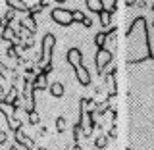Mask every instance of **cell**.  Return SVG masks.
Here are the masks:
<instances>
[{"label":"cell","instance_id":"cb8c5ba5","mask_svg":"<svg viewBox=\"0 0 154 150\" xmlns=\"http://www.w3.org/2000/svg\"><path fill=\"white\" fill-rule=\"evenodd\" d=\"M79 137H81V125L75 123L73 125V141H75V144H77V141H79Z\"/></svg>","mask_w":154,"mask_h":150},{"label":"cell","instance_id":"277c9868","mask_svg":"<svg viewBox=\"0 0 154 150\" xmlns=\"http://www.w3.org/2000/svg\"><path fill=\"white\" fill-rule=\"evenodd\" d=\"M56 46V37L54 33H46L42 37V48H41V66L45 67L48 64H52V52Z\"/></svg>","mask_w":154,"mask_h":150},{"label":"cell","instance_id":"d4e9b609","mask_svg":"<svg viewBox=\"0 0 154 150\" xmlns=\"http://www.w3.org/2000/svg\"><path fill=\"white\" fill-rule=\"evenodd\" d=\"M38 121H41V118H38V114H37V112L29 115V123H31V125H37Z\"/></svg>","mask_w":154,"mask_h":150},{"label":"cell","instance_id":"3957f363","mask_svg":"<svg viewBox=\"0 0 154 150\" xmlns=\"http://www.w3.org/2000/svg\"><path fill=\"white\" fill-rule=\"evenodd\" d=\"M50 17H52V21L58 23L60 27H69V25H73V23H75V19H73V10L62 8V6L52 8V10H50Z\"/></svg>","mask_w":154,"mask_h":150},{"label":"cell","instance_id":"5b68a950","mask_svg":"<svg viewBox=\"0 0 154 150\" xmlns=\"http://www.w3.org/2000/svg\"><path fill=\"white\" fill-rule=\"evenodd\" d=\"M114 60V54L112 50H108V48H100V50H96L94 54V66H96V73L102 75L104 69L110 66V62Z\"/></svg>","mask_w":154,"mask_h":150},{"label":"cell","instance_id":"6da1fadb","mask_svg":"<svg viewBox=\"0 0 154 150\" xmlns=\"http://www.w3.org/2000/svg\"><path fill=\"white\" fill-rule=\"evenodd\" d=\"M150 60H154V50L148 35V23L143 16H139L125 31V62L129 66H137Z\"/></svg>","mask_w":154,"mask_h":150},{"label":"cell","instance_id":"30bf717a","mask_svg":"<svg viewBox=\"0 0 154 150\" xmlns=\"http://www.w3.org/2000/svg\"><path fill=\"white\" fill-rule=\"evenodd\" d=\"M14 137H16V144H17V146H23L25 150H33V146H35L33 139L25 137V133H23V131H16V133H14Z\"/></svg>","mask_w":154,"mask_h":150},{"label":"cell","instance_id":"7c38bea8","mask_svg":"<svg viewBox=\"0 0 154 150\" xmlns=\"http://www.w3.org/2000/svg\"><path fill=\"white\" fill-rule=\"evenodd\" d=\"M33 87H35V93L37 90H46V87H50V83H48V75L38 73L35 79H33Z\"/></svg>","mask_w":154,"mask_h":150},{"label":"cell","instance_id":"8d00e7d4","mask_svg":"<svg viewBox=\"0 0 154 150\" xmlns=\"http://www.w3.org/2000/svg\"><path fill=\"white\" fill-rule=\"evenodd\" d=\"M152 27H154V21H152Z\"/></svg>","mask_w":154,"mask_h":150},{"label":"cell","instance_id":"7a4b0ae2","mask_svg":"<svg viewBox=\"0 0 154 150\" xmlns=\"http://www.w3.org/2000/svg\"><path fill=\"white\" fill-rule=\"evenodd\" d=\"M16 112H17L16 104H10V102H6V100H0V114L6 118L10 131H14V133L21 131V119L16 118Z\"/></svg>","mask_w":154,"mask_h":150},{"label":"cell","instance_id":"83f0119b","mask_svg":"<svg viewBox=\"0 0 154 150\" xmlns=\"http://www.w3.org/2000/svg\"><path fill=\"white\" fill-rule=\"evenodd\" d=\"M6 98V90H4V85L0 83V100H4Z\"/></svg>","mask_w":154,"mask_h":150},{"label":"cell","instance_id":"5bb4252c","mask_svg":"<svg viewBox=\"0 0 154 150\" xmlns=\"http://www.w3.org/2000/svg\"><path fill=\"white\" fill-rule=\"evenodd\" d=\"M85 6L91 10L93 14H102L104 12V8H102V0H85Z\"/></svg>","mask_w":154,"mask_h":150},{"label":"cell","instance_id":"ac0fdd59","mask_svg":"<svg viewBox=\"0 0 154 150\" xmlns=\"http://www.w3.org/2000/svg\"><path fill=\"white\" fill-rule=\"evenodd\" d=\"M102 8H104V12H108L110 16L118 10V2L116 0H102Z\"/></svg>","mask_w":154,"mask_h":150},{"label":"cell","instance_id":"d6986e66","mask_svg":"<svg viewBox=\"0 0 154 150\" xmlns=\"http://www.w3.org/2000/svg\"><path fill=\"white\" fill-rule=\"evenodd\" d=\"M94 146L98 148V150L106 148V146H108V137H106V135H98V137L94 139Z\"/></svg>","mask_w":154,"mask_h":150},{"label":"cell","instance_id":"ba28073f","mask_svg":"<svg viewBox=\"0 0 154 150\" xmlns=\"http://www.w3.org/2000/svg\"><path fill=\"white\" fill-rule=\"evenodd\" d=\"M66 60L71 67H77V66L83 64V52H81L79 48H69L67 54H66Z\"/></svg>","mask_w":154,"mask_h":150},{"label":"cell","instance_id":"9a60e30c","mask_svg":"<svg viewBox=\"0 0 154 150\" xmlns=\"http://www.w3.org/2000/svg\"><path fill=\"white\" fill-rule=\"evenodd\" d=\"M48 90H50V94L54 96V98H62V94H64V85H62L60 81H54V83H50Z\"/></svg>","mask_w":154,"mask_h":150},{"label":"cell","instance_id":"8992f818","mask_svg":"<svg viewBox=\"0 0 154 150\" xmlns=\"http://www.w3.org/2000/svg\"><path fill=\"white\" fill-rule=\"evenodd\" d=\"M73 71H75V79H77V83H79L81 87H89V85H91L93 77H91V71L87 69L83 64L77 66V67H73Z\"/></svg>","mask_w":154,"mask_h":150},{"label":"cell","instance_id":"4dcf8cb0","mask_svg":"<svg viewBox=\"0 0 154 150\" xmlns=\"http://www.w3.org/2000/svg\"><path fill=\"white\" fill-rule=\"evenodd\" d=\"M110 137H112V139H116V137H118V129H116V127H112V129H110Z\"/></svg>","mask_w":154,"mask_h":150},{"label":"cell","instance_id":"44dd1931","mask_svg":"<svg viewBox=\"0 0 154 150\" xmlns=\"http://www.w3.org/2000/svg\"><path fill=\"white\" fill-rule=\"evenodd\" d=\"M56 129L60 133H64V129H66V118H64V115H58V118H56Z\"/></svg>","mask_w":154,"mask_h":150},{"label":"cell","instance_id":"836d02e7","mask_svg":"<svg viewBox=\"0 0 154 150\" xmlns=\"http://www.w3.org/2000/svg\"><path fill=\"white\" fill-rule=\"evenodd\" d=\"M150 10H152V12H154V2H152V4H150Z\"/></svg>","mask_w":154,"mask_h":150},{"label":"cell","instance_id":"f1b7e54d","mask_svg":"<svg viewBox=\"0 0 154 150\" xmlns=\"http://www.w3.org/2000/svg\"><path fill=\"white\" fill-rule=\"evenodd\" d=\"M83 25H85L87 29H89V27H93V19H89V17H87L85 21H83Z\"/></svg>","mask_w":154,"mask_h":150},{"label":"cell","instance_id":"ffe728a7","mask_svg":"<svg viewBox=\"0 0 154 150\" xmlns=\"http://www.w3.org/2000/svg\"><path fill=\"white\" fill-rule=\"evenodd\" d=\"M98 19H100V25H102L104 29L112 25V16H110L108 12H102V14H100V16H98Z\"/></svg>","mask_w":154,"mask_h":150},{"label":"cell","instance_id":"d590c367","mask_svg":"<svg viewBox=\"0 0 154 150\" xmlns=\"http://www.w3.org/2000/svg\"><path fill=\"white\" fill-rule=\"evenodd\" d=\"M125 150H131V148H125Z\"/></svg>","mask_w":154,"mask_h":150},{"label":"cell","instance_id":"4316f807","mask_svg":"<svg viewBox=\"0 0 154 150\" xmlns=\"http://www.w3.org/2000/svg\"><path fill=\"white\" fill-rule=\"evenodd\" d=\"M8 141V135H6V131H0V144H4Z\"/></svg>","mask_w":154,"mask_h":150},{"label":"cell","instance_id":"1f68e13d","mask_svg":"<svg viewBox=\"0 0 154 150\" xmlns=\"http://www.w3.org/2000/svg\"><path fill=\"white\" fill-rule=\"evenodd\" d=\"M135 4H137L135 0H127V2H125V6H135Z\"/></svg>","mask_w":154,"mask_h":150},{"label":"cell","instance_id":"4fadbf2b","mask_svg":"<svg viewBox=\"0 0 154 150\" xmlns=\"http://www.w3.org/2000/svg\"><path fill=\"white\" fill-rule=\"evenodd\" d=\"M21 27H23V29H27V31H29V35H35V31H37V21H35V16L27 14V17L21 21Z\"/></svg>","mask_w":154,"mask_h":150},{"label":"cell","instance_id":"9c48e42d","mask_svg":"<svg viewBox=\"0 0 154 150\" xmlns=\"http://www.w3.org/2000/svg\"><path fill=\"white\" fill-rule=\"evenodd\" d=\"M0 38H4V41L12 42V44H17L21 37L17 35V31H16V29H14L12 25H8V27H4V29H2V33H0Z\"/></svg>","mask_w":154,"mask_h":150},{"label":"cell","instance_id":"603a6c76","mask_svg":"<svg viewBox=\"0 0 154 150\" xmlns=\"http://www.w3.org/2000/svg\"><path fill=\"white\" fill-rule=\"evenodd\" d=\"M73 19H75V21H79V23H83L87 17H85V14L81 12V10H73Z\"/></svg>","mask_w":154,"mask_h":150},{"label":"cell","instance_id":"e0dca14e","mask_svg":"<svg viewBox=\"0 0 154 150\" xmlns=\"http://www.w3.org/2000/svg\"><path fill=\"white\" fill-rule=\"evenodd\" d=\"M6 102H10V104H16L17 106V100H19V93H17V89H16V85L12 87V89L8 90V94H6Z\"/></svg>","mask_w":154,"mask_h":150},{"label":"cell","instance_id":"7402d4cb","mask_svg":"<svg viewBox=\"0 0 154 150\" xmlns=\"http://www.w3.org/2000/svg\"><path fill=\"white\" fill-rule=\"evenodd\" d=\"M8 77V67L4 66V62H0V83H4Z\"/></svg>","mask_w":154,"mask_h":150},{"label":"cell","instance_id":"d6a6232c","mask_svg":"<svg viewBox=\"0 0 154 150\" xmlns=\"http://www.w3.org/2000/svg\"><path fill=\"white\" fill-rule=\"evenodd\" d=\"M10 150H17V144L14 142V146H10Z\"/></svg>","mask_w":154,"mask_h":150},{"label":"cell","instance_id":"484cf974","mask_svg":"<svg viewBox=\"0 0 154 150\" xmlns=\"http://www.w3.org/2000/svg\"><path fill=\"white\" fill-rule=\"evenodd\" d=\"M41 73H45V75H50V73H52V64L45 66V67H42V69H41Z\"/></svg>","mask_w":154,"mask_h":150},{"label":"cell","instance_id":"e575fe53","mask_svg":"<svg viewBox=\"0 0 154 150\" xmlns=\"http://www.w3.org/2000/svg\"><path fill=\"white\" fill-rule=\"evenodd\" d=\"M37 150H48V148H45V146H41V148H37Z\"/></svg>","mask_w":154,"mask_h":150},{"label":"cell","instance_id":"8fae6325","mask_svg":"<svg viewBox=\"0 0 154 150\" xmlns=\"http://www.w3.org/2000/svg\"><path fill=\"white\" fill-rule=\"evenodd\" d=\"M6 6L10 10H14V12H27L29 14V10H31V4L23 2V0H8Z\"/></svg>","mask_w":154,"mask_h":150},{"label":"cell","instance_id":"52a82bcc","mask_svg":"<svg viewBox=\"0 0 154 150\" xmlns=\"http://www.w3.org/2000/svg\"><path fill=\"white\" fill-rule=\"evenodd\" d=\"M116 75H118V69H110L108 75H106V90H108V96H116L118 94V81H116Z\"/></svg>","mask_w":154,"mask_h":150},{"label":"cell","instance_id":"2e32d148","mask_svg":"<svg viewBox=\"0 0 154 150\" xmlns=\"http://www.w3.org/2000/svg\"><path fill=\"white\" fill-rule=\"evenodd\" d=\"M106 42H108V33L106 31H100V33H96L94 35V46L98 48H106Z\"/></svg>","mask_w":154,"mask_h":150},{"label":"cell","instance_id":"f546056e","mask_svg":"<svg viewBox=\"0 0 154 150\" xmlns=\"http://www.w3.org/2000/svg\"><path fill=\"white\" fill-rule=\"evenodd\" d=\"M8 56H10V58L16 56V48H14V46H10V48H8Z\"/></svg>","mask_w":154,"mask_h":150}]
</instances>
